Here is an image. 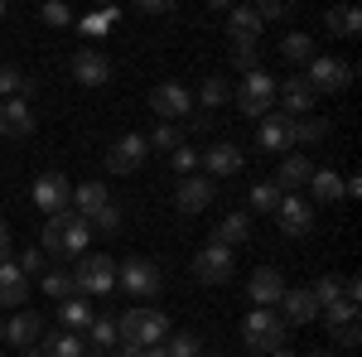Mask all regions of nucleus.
I'll list each match as a JSON object with an SVG mask.
<instances>
[{"label":"nucleus","mask_w":362,"mask_h":357,"mask_svg":"<svg viewBox=\"0 0 362 357\" xmlns=\"http://www.w3.org/2000/svg\"><path fill=\"white\" fill-rule=\"evenodd\" d=\"M242 338L256 353H276V348H285V319L276 309H251L247 324H242Z\"/></svg>","instance_id":"6"},{"label":"nucleus","mask_w":362,"mask_h":357,"mask_svg":"<svg viewBox=\"0 0 362 357\" xmlns=\"http://www.w3.org/2000/svg\"><path fill=\"white\" fill-rule=\"evenodd\" d=\"M251 357H256V353H251Z\"/></svg>","instance_id":"56"},{"label":"nucleus","mask_w":362,"mask_h":357,"mask_svg":"<svg viewBox=\"0 0 362 357\" xmlns=\"http://www.w3.org/2000/svg\"><path fill=\"white\" fill-rule=\"evenodd\" d=\"M87 227H92V232H116V227H121V208H116V203H107L97 218H87Z\"/></svg>","instance_id":"43"},{"label":"nucleus","mask_w":362,"mask_h":357,"mask_svg":"<svg viewBox=\"0 0 362 357\" xmlns=\"http://www.w3.org/2000/svg\"><path fill=\"white\" fill-rule=\"evenodd\" d=\"M251 237V213H227L218 227H213V242L218 247H242Z\"/></svg>","instance_id":"27"},{"label":"nucleus","mask_w":362,"mask_h":357,"mask_svg":"<svg viewBox=\"0 0 362 357\" xmlns=\"http://www.w3.org/2000/svg\"><path fill=\"white\" fill-rule=\"evenodd\" d=\"M309 193H314L319 203H334V198H343V174H334V169H314Z\"/></svg>","instance_id":"32"},{"label":"nucleus","mask_w":362,"mask_h":357,"mask_svg":"<svg viewBox=\"0 0 362 357\" xmlns=\"http://www.w3.org/2000/svg\"><path fill=\"white\" fill-rule=\"evenodd\" d=\"M107 203H112V193H107L102 179H92V184H78V189H73V208H78V218H83V222L97 218Z\"/></svg>","instance_id":"25"},{"label":"nucleus","mask_w":362,"mask_h":357,"mask_svg":"<svg viewBox=\"0 0 362 357\" xmlns=\"http://www.w3.org/2000/svg\"><path fill=\"white\" fill-rule=\"evenodd\" d=\"M280 54L290 58V63H314V58H319V49H314V39H309L305 29H290V34H285V39H280Z\"/></svg>","instance_id":"30"},{"label":"nucleus","mask_w":362,"mask_h":357,"mask_svg":"<svg viewBox=\"0 0 362 357\" xmlns=\"http://www.w3.org/2000/svg\"><path fill=\"white\" fill-rule=\"evenodd\" d=\"M0 309H29V280L15 266V256L0 261Z\"/></svg>","instance_id":"19"},{"label":"nucleus","mask_w":362,"mask_h":357,"mask_svg":"<svg viewBox=\"0 0 362 357\" xmlns=\"http://www.w3.org/2000/svg\"><path fill=\"white\" fill-rule=\"evenodd\" d=\"M319 319H324L329 329H343V324H353V319H358V304L338 300V304H329V309H319Z\"/></svg>","instance_id":"40"},{"label":"nucleus","mask_w":362,"mask_h":357,"mask_svg":"<svg viewBox=\"0 0 362 357\" xmlns=\"http://www.w3.org/2000/svg\"><path fill=\"white\" fill-rule=\"evenodd\" d=\"M0 343H5V324H0Z\"/></svg>","instance_id":"54"},{"label":"nucleus","mask_w":362,"mask_h":357,"mask_svg":"<svg viewBox=\"0 0 362 357\" xmlns=\"http://www.w3.org/2000/svg\"><path fill=\"white\" fill-rule=\"evenodd\" d=\"M324 136H329V121L324 116H295L290 121V150L295 145H319Z\"/></svg>","instance_id":"28"},{"label":"nucleus","mask_w":362,"mask_h":357,"mask_svg":"<svg viewBox=\"0 0 362 357\" xmlns=\"http://www.w3.org/2000/svg\"><path fill=\"white\" fill-rule=\"evenodd\" d=\"M362 343V324H343V329H329V348H358Z\"/></svg>","instance_id":"41"},{"label":"nucleus","mask_w":362,"mask_h":357,"mask_svg":"<svg viewBox=\"0 0 362 357\" xmlns=\"http://www.w3.org/2000/svg\"><path fill=\"white\" fill-rule=\"evenodd\" d=\"M169 160H174V174H179V179H189V174H194V165H198V150H194V145H179Z\"/></svg>","instance_id":"45"},{"label":"nucleus","mask_w":362,"mask_h":357,"mask_svg":"<svg viewBox=\"0 0 362 357\" xmlns=\"http://www.w3.org/2000/svg\"><path fill=\"white\" fill-rule=\"evenodd\" d=\"M309 179H314V165H309L305 155H285L271 184H276L280 193H300V189H309Z\"/></svg>","instance_id":"22"},{"label":"nucleus","mask_w":362,"mask_h":357,"mask_svg":"<svg viewBox=\"0 0 362 357\" xmlns=\"http://www.w3.org/2000/svg\"><path fill=\"white\" fill-rule=\"evenodd\" d=\"M39 15H44V25H58V29H68V25H73V10H68L63 0H49V5H44Z\"/></svg>","instance_id":"44"},{"label":"nucleus","mask_w":362,"mask_h":357,"mask_svg":"<svg viewBox=\"0 0 362 357\" xmlns=\"http://www.w3.org/2000/svg\"><path fill=\"white\" fill-rule=\"evenodd\" d=\"M324 25H329V34H338V39H358L362 15H358V5H334V10L324 15Z\"/></svg>","instance_id":"29"},{"label":"nucleus","mask_w":362,"mask_h":357,"mask_svg":"<svg viewBox=\"0 0 362 357\" xmlns=\"http://www.w3.org/2000/svg\"><path fill=\"white\" fill-rule=\"evenodd\" d=\"M87 237H92V227H87V222L68 208V213H58V218L44 222L39 251H44V256H58V261H63V256H83V251H87Z\"/></svg>","instance_id":"1"},{"label":"nucleus","mask_w":362,"mask_h":357,"mask_svg":"<svg viewBox=\"0 0 362 357\" xmlns=\"http://www.w3.org/2000/svg\"><path fill=\"white\" fill-rule=\"evenodd\" d=\"M169 338V314L165 309H126L116 319V343H136V348H160Z\"/></svg>","instance_id":"2"},{"label":"nucleus","mask_w":362,"mask_h":357,"mask_svg":"<svg viewBox=\"0 0 362 357\" xmlns=\"http://www.w3.org/2000/svg\"><path fill=\"white\" fill-rule=\"evenodd\" d=\"M232 275H237V256H232V247L208 242V247L194 256V280L198 285H227Z\"/></svg>","instance_id":"8"},{"label":"nucleus","mask_w":362,"mask_h":357,"mask_svg":"<svg viewBox=\"0 0 362 357\" xmlns=\"http://www.w3.org/2000/svg\"><path fill=\"white\" fill-rule=\"evenodd\" d=\"M276 222L285 237H309V227H314V203L300 198V193H285L276 203Z\"/></svg>","instance_id":"12"},{"label":"nucleus","mask_w":362,"mask_h":357,"mask_svg":"<svg viewBox=\"0 0 362 357\" xmlns=\"http://www.w3.org/2000/svg\"><path fill=\"white\" fill-rule=\"evenodd\" d=\"M39 338H44L39 314H34V309H15V314H10V324H5V343H10V348H25V353H29Z\"/></svg>","instance_id":"21"},{"label":"nucleus","mask_w":362,"mask_h":357,"mask_svg":"<svg viewBox=\"0 0 362 357\" xmlns=\"http://www.w3.org/2000/svg\"><path fill=\"white\" fill-rule=\"evenodd\" d=\"M29 198H34V208H39L44 218H58V213H68V208H73V184H68V174H63V169H44V174L34 179Z\"/></svg>","instance_id":"5"},{"label":"nucleus","mask_w":362,"mask_h":357,"mask_svg":"<svg viewBox=\"0 0 362 357\" xmlns=\"http://www.w3.org/2000/svg\"><path fill=\"white\" fill-rule=\"evenodd\" d=\"M227 39H232V44H261V20H256L251 5L227 10Z\"/></svg>","instance_id":"24"},{"label":"nucleus","mask_w":362,"mask_h":357,"mask_svg":"<svg viewBox=\"0 0 362 357\" xmlns=\"http://www.w3.org/2000/svg\"><path fill=\"white\" fill-rule=\"evenodd\" d=\"M232 63L251 73V68H261V44H232Z\"/></svg>","instance_id":"42"},{"label":"nucleus","mask_w":362,"mask_h":357,"mask_svg":"<svg viewBox=\"0 0 362 357\" xmlns=\"http://www.w3.org/2000/svg\"><path fill=\"white\" fill-rule=\"evenodd\" d=\"M280 198H285V193H280L271 179H261V184H251V189H247V203L256 208V213H276Z\"/></svg>","instance_id":"36"},{"label":"nucleus","mask_w":362,"mask_h":357,"mask_svg":"<svg viewBox=\"0 0 362 357\" xmlns=\"http://www.w3.org/2000/svg\"><path fill=\"white\" fill-rule=\"evenodd\" d=\"M271 357H295V353H290V348H276V353H271Z\"/></svg>","instance_id":"51"},{"label":"nucleus","mask_w":362,"mask_h":357,"mask_svg":"<svg viewBox=\"0 0 362 357\" xmlns=\"http://www.w3.org/2000/svg\"><path fill=\"white\" fill-rule=\"evenodd\" d=\"M198 353H203L198 333H169L165 338V357H198Z\"/></svg>","instance_id":"37"},{"label":"nucleus","mask_w":362,"mask_h":357,"mask_svg":"<svg viewBox=\"0 0 362 357\" xmlns=\"http://www.w3.org/2000/svg\"><path fill=\"white\" fill-rule=\"evenodd\" d=\"M44 295H54V300H68V295H73V275L63 271V266L44 271Z\"/></svg>","instance_id":"39"},{"label":"nucleus","mask_w":362,"mask_h":357,"mask_svg":"<svg viewBox=\"0 0 362 357\" xmlns=\"http://www.w3.org/2000/svg\"><path fill=\"white\" fill-rule=\"evenodd\" d=\"M116 20V10H102V15H87L83 20V34H107V25Z\"/></svg>","instance_id":"47"},{"label":"nucleus","mask_w":362,"mask_h":357,"mask_svg":"<svg viewBox=\"0 0 362 357\" xmlns=\"http://www.w3.org/2000/svg\"><path fill=\"white\" fill-rule=\"evenodd\" d=\"M305 83L314 87V97H319V92H343V87L353 83V63L319 54V58H314V63L305 68Z\"/></svg>","instance_id":"9"},{"label":"nucleus","mask_w":362,"mask_h":357,"mask_svg":"<svg viewBox=\"0 0 362 357\" xmlns=\"http://www.w3.org/2000/svg\"><path fill=\"white\" fill-rule=\"evenodd\" d=\"M58 319L68 324V329H87L92 324V304L83 295H68V300H58Z\"/></svg>","instance_id":"33"},{"label":"nucleus","mask_w":362,"mask_h":357,"mask_svg":"<svg viewBox=\"0 0 362 357\" xmlns=\"http://www.w3.org/2000/svg\"><path fill=\"white\" fill-rule=\"evenodd\" d=\"M15 266H20V271H25V280H29L34 271H44V251L34 247V251H25V256H15Z\"/></svg>","instance_id":"46"},{"label":"nucleus","mask_w":362,"mask_h":357,"mask_svg":"<svg viewBox=\"0 0 362 357\" xmlns=\"http://www.w3.org/2000/svg\"><path fill=\"white\" fill-rule=\"evenodd\" d=\"M232 97H237V111L242 116L261 121V116H271V107H276V78L266 68H251V73H242V83H237Z\"/></svg>","instance_id":"3"},{"label":"nucleus","mask_w":362,"mask_h":357,"mask_svg":"<svg viewBox=\"0 0 362 357\" xmlns=\"http://www.w3.org/2000/svg\"><path fill=\"white\" fill-rule=\"evenodd\" d=\"M247 295H251L256 309H276L280 295H285V275H280L276 266H261V271L247 280Z\"/></svg>","instance_id":"17"},{"label":"nucleus","mask_w":362,"mask_h":357,"mask_svg":"<svg viewBox=\"0 0 362 357\" xmlns=\"http://www.w3.org/2000/svg\"><path fill=\"white\" fill-rule=\"evenodd\" d=\"M145 155H150L145 136H140V131H131V136H121V140H112V145H107L102 165L112 169V174H136V169L145 165Z\"/></svg>","instance_id":"10"},{"label":"nucleus","mask_w":362,"mask_h":357,"mask_svg":"<svg viewBox=\"0 0 362 357\" xmlns=\"http://www.w3.org/2000/svg\"><path fill=\"white\" fill-rule=\"evenodd\" d=\"M116 285H126L136 300H150V295L165 290V271L155 261H145V256H131L126 266H116Z\"/></svg>","instance_id":"7"},{"label":"nucleus","mask_w":362,"mask_h":357,"mask_svg":"<svg viewBox=\"0 0 362 357\" xmlns=\"http://www.w3.org/2000/svg\"><path fill=\"white\" fill-rule=\"evenodd\" d=\"M203 160V174L218 184V179H227V174H237V169L247 165V155H242V145H232V140H218L208 155H198Z\"/></svg>","instance_id":"16"},{"label":"nucleus","mask_w":362,"mask_h":357,"mask_svg":"<svg viewBox=\"0 0 362 357\" xmlns=\"http://www.w3.org/2000/svg\"><path fill=\"white\" fill-rule=\"evenodd\" d=\"M73 275V295H83V300H97V295H107L116 285V261L112 256H78V271Z\"/></svg>","instance_id":"4"},{"label":"nucleus","mask_w":362,"mask_h":357,"mask_svg":"<svg viewBox=\"0 0 362 357\" xmlns=\"http://www.w3.org/2000/svg\"><path fill=\"white\" fill-rule=\"evenodd\" d=\"M68 73H73L83 87H107L112 83V58L102 54V49H78L73 63H68Z\"/></svg>","instance_id":"13"},{"label":"nucleus","mask_w":362,"mask_h":357,"mask_svg":"<svg viewBox=\"0 0 362 357\" xmlns=\"http://www.w3.org/2000/svg\"><path fill=\"white\" fill-rule=\"evenodd\" d=\"M256 150H261V155H285V150H290V116H280V111L261 116V126H256Z\"/></svg>","instance_id":"18"},{"label":"nucleus","mask_w":362,"mask_h":357,"mask_svg":"<svg viewBox=\"0 0 362 357\" xmlns=\"http://www.w3.org/2000/svg\"><path fill=\"white\" fill-rule=\"evenodd\" d=\"M87 348H97V353L116 348V319H102V314H92V324H87Z\"/></svg>","instance_id":"35"},{"label":"nucleus","mask_w":362,"mask_h":357,"mask_svg":"<svg viewBox=\"0 0 362 357\" xmlns=\"http://www.w3.org/2000/svg\"><path fill=\"white\" fill-rule=\"evenodd\" d=\"M136 10H140V15H169L174 5H169V0H140Z\"/></svg>","instance_id":"48"},{"label":"nucleus","mask_w":362,"mask_h":357,"mask_svg":"<svg viewBox=\"0 0 362 357\" xmlns=\"http://www.w3.org/2000/svg\"><path fill=\"white\" fill-rule=\"evenodd\" d=\"M39 357H87V343L78 338V333H49V338H39V348H34Z\"/></svg>","instance_id":"26"},{"label":"nucleus","mask_w":362,"mask_h":357,"mask_svg":"<svg viewBox=\"0 0 362 357\" xmlns=\"http://www.w3.org/2000/svg\"><path fill=\"white\" fill-rule=\"evenodd\" d=\"M227 97H232V83L227 78H203V92H198L203 107H223Z\"/></svg>","instance_id":"38"},{"label":"nucleus","mask_w":362,"mask_h":357,"mask_svg":"<svg viewBox=\"0 0 362 357\" xmlns=\"http://www.w3.org/2000/svg\"><path fill=\"white\" fill-rule=\"evenodd\" d=\"M0 92H5V102H25L34 92V78H25L15 63H0Z\"/></svg>","instance_id":"31"},{"label":"nucleus","mask_w":362,"mask_h":357,"mask_svg":"<svg viewBox=\"0 0 362 357\" xmlns=\"http://www.w3.org/2000/svg\"><path fill=\"white\" fill-rule=\"evenodd\" d=\"M276 309H280V319H285V329H290V324H295V329H305V324L319 319V304H314L309 290H285Z\"/></svg>","instance_id":"20"},{"label":"nucleus","mask_w":362,"mask_h":357,"mask_svg":"<svg viewBox=\"0 0 362 357\" xmlns=\"http://www.w3.org/2000/svg\"><path fill=\"white\" fill-rule=\"evenodd\" d=\"M20 357H39V353H34V348H29V353H20Z\"/></svg>","instance_id":"52"},{"label":"nucleus","mask_w":362,"mask_h":357,"mask_svg":"<svg viewBox=\"0 0 362 357\" xmlns=\"http://www.w3.org/2000/svg\"><path fill=\"white\" fill-rule=\"evenodd\" d=\"M276 97H280V107H285L280 116H290V121H295V116H314V102H319L305 78H285V83H276Z\"/></svg>","instance_id":"15"},{"label":"nucleus","mask_w":362,"mask_h":357,"mask_svg":"<svg viewBox=\"0 0 362 357\" xmlns=\"http://www.w3.org/2000/svg\"><path fill=\"white\" fill-rule=\"evenodd\" d=\"M198 357H218V353H198Z\"/></svg>","instance_id":"55"},{"label":"nucleus","mask_w":362,"mask_h":357,"mask_svg":"<svg viewBox=\"0 0 362 357\" xmlns=\"http://www.w3.org/2000/svg\"><path fill=\"white\" fill-rule=\"evenodd\" d=\"M0 136L5 140H29L34 136V111L25 102H5L0 107Z\"/></svg>","instance_id":"23"},{"label":"nucleus","mask_w":362,"mask_h":357,"mask_svg":"<svg viewBox=\"0 0 362 357\" xmlns=\"http://www.w3.org/2000/svg\"><path fill=\"white\" fill-rule=\"evenodd\" d=\"M0 20H5V0H0Z\"/></svg>","instance_id":"53"},{"label":"nucleus","mask_w":362,"mask_h":357,"mask_svg":"<svg viewBox=\"0 0 362 357\" xmlns=\"http://www.w3.org/2000/svg\"><path fill=\"white\" fill-rule=\"evenodd\" d=\"M213 198H218V184H213L208 174H189V179H179V189H174V208H179V213H203Z\"/></svg>","instance_id":"14"},{"label":"nucleus","mask_w":362,"mask_h":357,"mask_svg":"<svg viewBox=\"0 0 362 357\" xmlns=\"http://www.w3.org/2000/svg\"><path fill=\"white\" fill-rule=\"evenodd\" d=\"M309 357H338V353H334V348H314Z\"/></svg>","instance_id":"50"},{"label":"nucleus","mask_w":362,"mask_h":357,"mask_svg":"<svg viewBox=\"0 0 362 357\" xmlns=\"http://www.w3.org/2000/svg\"><path fill=\"white\" fill-rule=\"evenodd\" d=\"M10 247H15V237H10V222L0 218V261H10Z\"/></svg>","instance_id":"49"},{"label":"nucleus","mask_w":362,"mask_h":357,"mask_svg":"<svg viewBox=\"0 0 362 357\" xmlns=\"http://www.w3.org/2000/svg\"><path fill=\"white\" fill-rule=\"evenodd\" d=\"M150 111H155L160 121L174 126L179 116H189V111H194V92H189L184 83H160L155 92H150Z\"/></svg>","instance_id":"11"},{"label":"nucleus","mask_w":362,"mask_h":357,"mask_svg":"<svg viewBox=\"0 0 362 357\" xmlns=\"http://www.w3.org/2000/svg\"><path fill=\"white\" fill-rule=\"evenodd\" d=\"M145 145H150V150H169V155H174L179 145H189V136H184V126H169V121H160V126L145 136Z\"/></svg>","instance_id":"34"}]
</instances>
